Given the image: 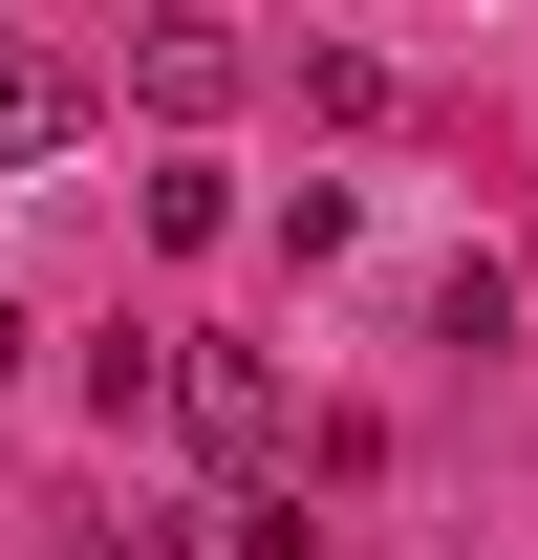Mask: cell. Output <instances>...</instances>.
Wrapping results in <instances>:
<instances>
[{
  "instance_id": "obj_1",
  "label": "cell",
  "mask_w": 538,
  "mask_h": 560,
  "mask_svg": "<svg viewBox=\"0 0 538 560\" xmlns=\"http://www.w3.org/2000/svg\"><path fill=\"white\" fill-rule=\"evenodd\" d=\"M173 431L215 453V495H280V453H302V410H280L259 346H173Z\"/></svg>"
},
{
  "instance_id": "obj_2",
  "label": "cell",
  "mask_w": 538,
  "mask_h": 560,
  "mask_svg": "<svg viewBox=\"0 0 538 560\" xmlns=\"http://www.w3.org/2000/svg\"><path fill=\"white\" fill-rule=\"evenodd\" d=\"M237 86H259V44H237V22H130V108H173V130H215Z\"/></svg>"
},
{
  "instance_id": "obj_3",
  "label": "cell",
  "mask_w": 538,
  "mask_h": 560,
  "mask_svg": "<svg viewBox=\"0 0 538 560\" xmlns=\"http://www.w3.org/2000/svg\"><path fill=\"white\" fill-rule=\"evenodd\" d=\"M86 108H108V86H86L66 44H0V173H44V151H86Z\"/></svg>"
},
{
  "instance_id": "obj_4",
  "label": "cell",
  "mask_w": 538,
  "mask_h": 560,
  "mask_svg": "<svg viewBox=\"0 0 538 560\" xmlns=\"http://www.w3.org/2000/svg\"><path fill=\"white\" fill-rule=\"evenodd\" d=\"M86 410H108V431H173V346H151V324H130V346H86Z\"/></svg>"
},
{
  "instance_id": "obj_5",
  "label": "cell",
  "mask_w": 538,
  "mask_h": 560,
  "mask_svg": "<svg viewBox=\"0 0 538 560\" xmlns=\"http://www.w3.org/2000/svg\"><path fill=\"white\" fill-rule=\"evenodd\" d=\"M44 560H195V539H173V517H66Z\"/></svg>"
},
{
  "instance_id": "obj_6",
  "label": "cell",
  "mask_w": 538,
  "mask_h": 560,
  "mask_svg": "<svg viewBox=\"0 0 538 560\" xmlns=\"http://www.w3.org/2000/svg\"><path fill=\"white\" fill-rule=\"evenodd\" d=\"M22 346H44V324H22V302H0V388H22Z\"/></svg>"
}]
</instances>
